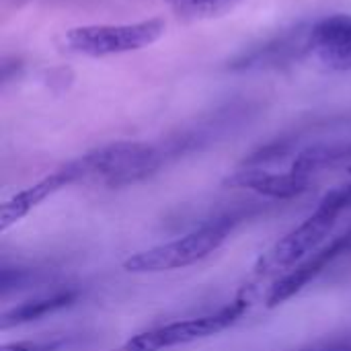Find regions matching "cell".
Listing matches in <instances>:
<instances>
[{
  "mask_svg": "<svg viewBox=\"0 0 351 351\" xmlns=\"http://www.w3.org/2000/svg\"><path fill=\"white\" fill-rule=\"evenodd\" d=\"M224 187L232 189H249L265 197L274 199H292L308 191L311 179L296 175L292 171L288 173H269L263 167H243L241 171H234L224 179Z\"/></svg>",
  "mask_w": 351,
  "mask_h": 351,
  "instance_id": "10",
  "label": "cell"
},
{
  "mask_svg": "<svg viewBox=\"0 0 351 351\" xmlns=\"http://www.w3.org/2000/svg\"><path fill=\"white\" fill-rule=\"evenodd\" d=\"M232 226V218H216L177 241L130 255L123 261V269L130 274H160L193 265L218 251L228 239Z\"/></svg>",
  "mask_w": 351,
  "mask_h": 351,
  "instance_id": "3",
  "label": "cell"
},
{
  "mask_svg": "<svg viewBox=\"0 0 351 351\" xmlns=\"http://www.w3.org/2000/svg\"><path fill=\"white\" fill-rule=\"evenodd\" d=\"M351 208V183L337 185L323 195L317 210L284 239H280L267 253H263L255 265L259 278H269L278 274H288L296 267L298 261L313 255L317 247L333 230L341 212Z\"/></svg>",
  "mask_w": 351,
  "mask_h": 351,
  "instance_id": "1",
  "label": "cell"
},
{
  "mask_svg": "<svg viewBox=\"0 0 351 351\" xmlns=\"http://www.w3.org/2000/svg\"><path fill=\"white\" fill-rule=\"evenodd\" d=\"M298 351H351V337L333 339V341H325V343H317L313 348H304V350Z\"/></svg>",
  "mask_w": 351,
  "mask_h": 351,
  "instance_id": "15",
  "label": "cell"
},
{
  "mask_svg": "<svg viewBox=\"0 0 351 351\" xmlns=\"http://www.w3.org/2000/svg\"><path fill=\"white\" fill-rule=\"evenodd\" d=\"M351 251V228L348 232L335 237L329 245L321 247L319 251H315L308 259H304L302 263H298L294 269H290L288 274H284L267 292L265 298V306L267 308H278L280 304L288 302L292 296H296L300 290H304L315 278H319L335 259H339L341 255Z\"/></svg>",
  "mask_w": 351,
  "mask_h": 351,
  "instance_id": "7",
  "label": "cell"
},
{
  "mask_svg": "<svg viewBox=\"0 0 351 351\" xmlns=\"http://www.w3.org/2000/svg\"><path fill=\"white\" fill-rule=\"evenodd\" d=\"M313 53L329 70H351V14H331L313 23Z\"/></svg>",
  "mask_w": 351,
  "mask_h": 351,
  "instance_id": "9",
  "label": "cell"
},
{
  "mask_svg": "<svg viewBox=\"0 0 351 351\" xmlns=\"http://www.w3.org/2000/svg\"><path fill=\"white\" fill-rule=\"evenodd\" d=\"M78 181H82L80 169H78L76 160H70L64 167L49 173L47 177H43L41 181H37L35 185L14 193L0 208V232H6L10 226H14L27 214H31L37 206H41L47 197H51L53 193H58L64 187L78 183Z\"/></svg>",
  "mask_w": 351,
  "mask_h": 351,
  "instance_id": "8",
  "label": "cell"
},
{
  "mask_svg": "<svg viewBox=\"0 0 351 351\" xmlns=\"http://www.w3.org/2000/svg\"><path fill=\"white\" fill-rule=\"evenodd\" d=\"M162 19H146L119 25H82L66 33V49L86 58H107L144 49L165 35Z\"/></svg>",
  "mask_w": 351,
  "mask_h": 351,
  "instance_id": "4",
  "label": "cell"
},
{
  "mask_svg": "<svg viewBox=\"0 0 351 351\" xmlns=\"http://www.w3.org/2000/svg\"><path fill=\"white\" fill-rule=\"evenodd\" d=\"M171 146H154L144 142H115L90 150L76 158L82 181L101 179L109 187L132 185L154 175L167 156H171Z\"/></svg>",
  "mask_w": 351,
  "mask_h": 351,
  "instance_id": "2",
  "label": "cell"
},
{
  "mask_svg": "<svg viewBox=\"0 0 351 351\" xmlns=\"http://www.w3.org/2000/svg\"><path fill=\"white\" fill-rule=\"evenodd\" d=\"M78 298V290H72V288H64V290H56L51 294H45V296H39V298H33V300H27L19 306H12L10 311H6L2 317H0V329L6 331L10 327H16V325H25V323H31V321H39L51 313H58L70 304H74Z\"/></svg>",
  "mask_w": 351,
  "mask_h": 351,
  "instance_id": "12",
  "label": "cell"
},
{
  "mask_svg": "<svg viewBox=\"0 0 351 351\" xmlns=\"http://www.w3.org/2000/svg\"><path fill=\"white\" fill-rule=\"evenodd\" d=\"M313 51V23L290 27L259 45L241 51L230 64L232 72H257L288 66Z\"/></svg>",
  "mask_w": 351,
  "mask_h": 351,
  "instance_id": "6",
  "label": "cell"
},
{
  "mask_svg": "<svg viewBox=\"0 0 351 351\" xmlns=\"http://www.w3.org/2000/svg\"><path fill=\"white\" fill-rule=\"evenodd\" d=\"M350 160L351 138L323 140V142H315V144H308V146L300 148L294 154L290 171L311 179V175H315V173L339 167V165L350 162Z\"/></svg>",
  "mask_w": 351,
  "mask_h": 351,
  "instance_id": "11",
  "label": "cell"
},
{
  "mask_svg": "<svg viewBox=\"0 0 351 351\" xmlns=\"http://www.w3.org/2000/svg\"><path fill=\"white\" fill-rule=\"evenodd\" d=\"M350 175H351V169H350Z\"/></svg>",
  "mask_w": 351,
  "mask_h": 351,
  "instance_id": "16",
  "label": "cell"
},
{
  "mask_svg": "<svg viewBox=\"0 0 351 351\" xmlns=\"http://www.w3.org/2000/svg\"><path fill=\"white\" fill-rule=\"evenodd\" d=\"M179 16L210 19L228 12L239 0H165Z\"/></svg>",
  "mask_w": 351,
  "mask_h": 351,
  "instance_id": "13",
  "label": "cell"
},
{
  "mask_svg": "<svg viewBox=\"0 0 351 351\" xmlns=\"http://www.w3.org/2000/svg\"><path fill=\"white\" fill-rule=\"evenodd\" d=\"M60 348H62L60 339H51V341H14V343L2 346L0 351H58Z\"/></svg>",
  "mask_w": 351,
  "mask_h": 351,
  "instance_id": "14",
  "label": "cell"
},
{
  "mask_svg": "<svg viewBox=\"0 0 351 351\" xmlns=\"http://www.w3.org/2000/svg\"><path fill=\"white\" fill-rule=\"evenodd\" d=\"M247 308H249V298L239 296L234 302L226 304L224 308L212 315L177 321V323H169V325L138 333L132 339H128L123 351H165L208 339L232 327L239 319H243Z\"/></svg>",
  "mask_w": 351,
  "mask_h": 351,
  "instance_id": "5",
  "label": "cell"
}]
</instances>
